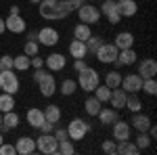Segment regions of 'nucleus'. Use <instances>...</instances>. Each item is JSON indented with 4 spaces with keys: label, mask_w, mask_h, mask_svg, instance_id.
Returning a JSON list of instances; mask_svg holds the SVG:
<instances>
[{
    "label": "nucleus",
    "mask_w": 157,
    "mask_h": 155,
    "mask_svg": "<svg viewBox=\"0 0 157 155\" xmlns=\"http://www.w3.org/2000/svg\"><path fill=\"white\" fill-rule=\"evenodd\" d=\"M130 126L138 132H147L149 126H151V118H149V115H143L140 111H136L132 115V119H130Z\"/></svg>",
    "instance_id": "obj_20"
},
{
    "label": "nucleus",
    "mask_w": 157,
    "mask_h": 155,
    "mask_svg": "<svg viewBox=\"0 0 157 155\" xmlns=\"http://www.w3.org/2000/svg\"><path fill=\"white\" fill-rule=\"evenodd\" d=\"M94 96H97L101 103H107L109 96H111V88H107L105 84H98L97 88H94Z\"/></svg>",
    "instance_id": "obj_37"
},
{
    "label": "nucleus",
    "mask_w": 157,
    "mask_h": 155,
    "mask_svg": "<svg viewBox=\"0 0 157 155\" xmlns=\"http://www.w3.org/2000/svg\"><path fill=\"white\" fill-rule=\"evenodd\" d=\"M4 25H6V29L11 34H23L25 27H27V23H25V19L21 15H9L4 19Z\"/></svg>",
    "instance_id": "obj_12"
},
{
    "label": "nucleus",
    "mask_w": 157,
    "mask_h": 155,
    "mask_svg": "<svg viewBox=\"0 0 157 155\" xmlns=\"http://www.w3.org/2000/svg\"><path fill=\"white\" fill-rule=\"evenodd\" d=\"M78 19H80V23H98V19H101V11H98V6L94 4H82L80 9H78Z\"/></svg>",
    "instance_id": "obj_6"
},
{
    "label": "nucleus",
    "mask_w": 157,
    "mask_h": 155,
    "mask_svg": "<svg viewBox=\"0 0 157 155\" xmlns=\"http://www.w3.org/2000/svg\"><path fill=\"white\" fill-rule=\"evenodd\" d=\"M38 13L40 17L48 19V21H57V19H65L69 15V9L65 6V0H40L38 2Z\"/></svg>",
    "instance_id": "obj_1"
},
{
    "label": "nucleus",
    "mask_w": 157,
    "mask_h": 155,
    "mask_svg": "<svg viewBox=\"0 0 157 155\" xmlns=\"http://www.w3.org/2000/svg\"><path fill=\"white\" fill-rule=\"evenodd\" d=\"M82 4H84V0H65V6L69 9V13L78 11V9H80Z\"/></svg>",
    "instance_id": "obj_45"
},
{
    "label": "nucleus",
    "mask_w": 157,
    "mask_h": 155,
    "mask_svg": "<svg viewBox=\"0 0 157 155\" xmlns=\"http://www.w3.org/2000/svg\"><path fill=\"white\" fill-rule=\"evenodd\" d=\"M0 88L9 95H17L19 92V78L13 69H6V72H0Z\"/></svg>",
    "instance_id": "obj_3"
},
{
    "label": "nucleus",
    "mask_w": 157,
    "mask_h": 155,
    "mask_svg": "<svg viewBox=\"0 0 157 155\" xmlns=\"http://www.w3.org/2000/svg\"><path fill=\"white\" fill-rule=\"evenodd\" d=\"M38 86H40V95L46 96V99H50V96L57 92V82H55V76H52V73H46V76L38 82Z\"/></svg>",
    "instance_id": "obj_13"
},
{
    "label": "nucleus",
    "mask_w": 157,
    "mask_h": 155,
    "mask_svg": "<svg viewBox=\"0 0 157 155\" xmlns=\"http://www.w3.org/2000/svg\"><path fill=\"white\" fill-rule=\"evenodd\" d=\"M44 76H46V72H44V69L40 67V69H36V72H34V80H36V82H40V80L44 78Z\"/></svg>",
    "instance_id": "obj_49"
},
{
    "label": "nucleus",
    "mask_w": 157,
    "mask_h": 155,
    "mask_svg": "<svg viewBox=\"0 0 157 155\" xmlns=\"http://www.w3.org/2000/svg\"><path fill=\"white\" fill-rule=\"evenodd\" d=\"M57 153H61V155H73L75 153V147H73L71 138L59 141V145H57Z\"/></svg>",
    "instance_id": "obj_32"
},
{
    "label": "nucleus",
    "mask_w": 157,
    "mask_h": 155,
    "mask_svg": "<svg viewBox=\"0 0 157 155\" xmlns=\"http://www.w3.org/2000/svg\"><path fill=\"white\" fill-rule=\"evenodd\" d=\"M55 134V138L57 141H65V138H69V134H67V128H59V130H52Z\"/></svg>",
    "instance_id": "obj_46"
},
{
    "label": "nucleus",
    "mask_w": 157,
    "mask_h": 155,
    "mask_svg": "<svg viewBox=\"0 0 157 155\" xmlns=\"http://www.w3.org/2000/svg\"><path fill=\"white\" fill-rule=\"evenodd\" d=\"M136 50L134 48H124V50H120L117 52V63L120 65H132V63H136Z\"/></svg>",
    "instance_id": "obj_24"
},
{
    "label": "nucleus",
    "mask_w": 157,
    "mask_h": 155,
    "mask_svg": "<svg viewBox=\"0 0 157 155\" xmlns=\"http://www.w3.org/2000/svg\"><path fill=\"white\" fill-rule=\"evenodd\" d=\"M23 52L27 55V57H34V55H38L40 52V44H38L36 40H27L23 46Z\"/></svg>",
    "instance_id": "obj_40"
},
{
    "label": "nucleus",
    "mask_w": 157,
    "mask_h": 155,
    "mask_svg": "<svg viewBox=\"0 0 157 155\" xmlns=\"http://www.w3.org/2000/svg\"><path fill=\"white\" fill-rule=\"evenodd\" d=\"M90 36H92V29H90V25H88V23H78L75 27H73V38H75V40L86 42Z\"/></svg>",
    "instance_id": "obj_28"
},
{
    "label": "nucleus",
    "mask_w": 157,
    "mask_h": 155,
    "mask_svg": "<svg viewBox=\"0 0 157 155\" xmlns=\"http://www.w3.org/2000/svg\"><path fill=\"white\" fill-rule=\"evenodd\" d=\"M157 73V61L155 59H143L138 63V76L145 80V78H155Z\"/></svg>",
    "instance_id": "obj_17"
},
{
    "label": "nucleus",
    "mask_w": 157,
    "mask_h": 155,
    "mask_svg": "<svg viewBox=\"0 0 157 155\" xmlns=\"http://www.w3.org/2000/svg\"><path fill=\"white\" fill-rule=\"evenodd\" d=\"M101 44H103V38L101 36H90L86 40V50H88V52H97Z\"/></svg>",
    "instance_id": "obj_38"
},
{
    "label": "nucleus",
    "mask_w": 157,
    "mask_h": 155,
    "mask_svg": "<svg viewBox=\"0 0 157 155\" xmlns=\"http://www.w3.org/2000/svg\"><path fill=\"white\" fill-rule=\"evenodd\" d=\"M75 90H78V82L75 80H69V78L63 80V84H61V95L63 96H71Z\"/></svg>",
    "instance_id": "obj_34"
},
{
    "label": "nucleus",
    "mask_w": 157,
    "mask_h": 155,
    "mask_svg": "<svg viewBox=\"0 0 157 155\" xmlns=\"http://www.w3.org/2000/svg\"><path fill=\"white\" fill-rule=\"evenodd\" d=\"M117 52H120V48L115 46L113 42H103L94 55H97V59L101 63H115L117 61Z\"/></svg>",
    "instance_id": "obj_7"
},
{
    "label": "nucleus",
    "mask_w": 157,
    "mask_h": 155,
    "mask_svg": "<svg viewBox=\"0 0 157 155\" xmlns=\"http://www.w3.org/2000/svg\"><path fill=\"white\" fill-rule=\"evenodd\" d=\"M15 149H17L19 155H32L36 151V141H34L32 136H21V138H17Z\"/></svg>",
    "instance_id": "obj_16"
},
{
    "label": "nucleus",
    "mask_w": 157,
    "mask_h": 155,
    "mask_svg": "<svg viewBox=\"0 0 157 155\" xmlns=\"http://www.w3.org/2000/svg\"><path fill=\"white\" fill-rule=\"evenodd\" d=\"M57 145H59V141L55 138L52 132L40 134V138L36 141V151H40V153H44V155H55L57 153Z\"/></svg>",
    "instance_id": "obj_4"
},
{
    "label": "nucleus",
    "mask_w": 157,
    "mask_h": 155,
    "mask_svg": "<svg viewBox=\"0 0 157 155\" xmlns=\"http://www.w3.org/2000/svg\"><path fill=\"white\" fill-rule=\"evenodd\" d=\"M126 107L130 109L132 113H136V111H140V107H143V103H140V99L136 96V92H130V96L126 99Z\"/></svg>",
    "instance_id": "obj_36"
},
{
    "label": "nucleus",
    "mask_w": 157,
    "mask_h": 155,
    "mask_svg": "<svg viewBox=\"0 0 157 155\" xmlns=\"http://www.w3.org/2000/svg\"><path fill=\"white\" fill-rule=\"evenodd\" d=\"M44 119L50 122V124H57L61 119V109L59 105H48V107H44Z\"/></svg>",
    "instance_id": "obj_29"
},
{
    "label": "nucleus",
    "mask_w": 157,
    "mask_h": 155,
    "mask_svg": "<svg viewBox=\"0 0 157 155\" xmlns=\"http://www.w3.org/2000/svg\"><path fill=\"white\" fill-rule=\"evenodd\" d=\"M101 107H103V103H101V101H98L94 95L88 96V99L84 101V109H86V113H88V115H92V118H94V115H98Z\"/></svg>",
    "instance_id": "obj_26"
},
{
    "label": "nucleus",
    "mask_w": 157,
    "mask_h": 155,
    "mask_svg": "<svg viewBox=\"0 0 157 155\" xmlns=\"http://www.w3.org/2000/svg\"><path fill=\"white\" fill-rule=\"evenodd\" d=\"M140 86H143V78L138 73H128L126 78H121L120 88H124L126 92H140Z\"/></svg>",
    "instance_id": "obj_11"
},
{
    "label": "nucleus",
    "mask_w": 157,
    "mask_h": 155,
    "mask_svg": "<svg viewBox=\"0 0 157 155\" xmlns=\"http://www.w3.org/2000/svg\"><path fill=\"white\" fill-rule=\"evenodd\" d=\"M98 11H101V15L107 17V21L111 25H115V23H120V21H121L120 13H117V9H115V0H105V2L98 6Z\"/></svg>",
    "instance_id": "obj_9"
},
{
    "label": "nucleus",
    "mask_w": 157,
    "mask_h": 155,
    "mask_svg": "<svg viewBox=\"0 0 157 155\" xmlns=\"http://www.w3.org/2000/svg\"><path fill=\"white\" fill-rule=\"evenodd\" d=\"M140 90H145L149 96H155L157 95V82H155V78H145V80H143V86H140Z\"/></svg>",
    "instance_id": "obj_35"
},
{
    "label": "nucleus",
    "mask_w": 157,
    "mask_h": 155,
    "mask_svg": "<svg viewBox=\"0 0 157 155\" xmlns=\"http://www.w3.org/2000/svg\"><path fill=\"white\" fill-rule=\"evenodd\" d=\"M101 149H103L105 153L113 155L115 151H117V145H115V141H103V145H101Z\"/></svg>",
    "instance_id": "obj_42"
},
{
    "label": "nucleus",
    "mask_w": 157,
    "mask_h": 155,
    "mask_svg": "<svg viewBox=\"0 0 157 155\" xmlns=\"http://www.w3.org/2000/svg\"><path fill=\"white\" fill-rule=\"evenodd\" d=\"M4 29H6V25H4V19H0V34H4Z\"/></svg>",
    "instance_id": "obj_52"
},
{
    "label": "nucleus",
    "mask_w": 157,
    "mask_h": 155,
    "mask_svg": "<svg viewBox=\"0 0 157 155\" xmlns=\"http://www.w3.org/2000/svg\"><path fill=\"white\" fill-rule=\"evenodd\" d=\"M19 13H21V9H19L17 4H13V6H11V11H9V15H19Z\"/></svg>",
    "instance_id": "obj_50"
},
{
    "label": "nucleus",
    "mask_w": 157,
    "mask_h": 155,
    "mask_svg": "<svg viewBox=\"0 0 157 155\" xmlns=\"http://www.w3.org/2000/svg\"><path fill=\"white\" fill-rule=\"evenodd\" d=\"M69 55H71L73 59H86V55H88V50H86V42L73 38L71 42H69Z\"/></svg>",
    "instance_id": "obj_22"
},
{
    "label": "nucleus",
    "mask_w": 157,
    "mask_h": 155,
    "mask_svg": "<svg viewBox=\"0 0 157 155\" xmlns=\"http://www.w3.org/2000/svg\"><path fill=\"white\" fill-rule=\"evenodd\" d=\"M19 126V115L15 113V111H4V115H2V124H0V130L2 132H11L15 130Z\"/></svg>",
    "instance_id": "obj_19"
},
{
    "label": "nucleus",
    "mask_w": 157,
    "mask_h": 155,
    "mask_svg": "<svg viewBox=\"0 0 157 155\" xmlns=\"http://www.w3.org/2000/svg\"><path fill=\"white\" fill-rule=\"evenodd\" d=\"M38 128L42 130V134H48V132L55 130V124H50V122H46V119H44V122H42V124H40Z\"/></svg>",
    "instance_id": "obj_47"
},
{
    "label": "nucleus",
    "mask_w": 157,
    "mask_h": 155,
    "mask_svg": "<svg viewBox=\"0 0 157 155\" xmlns=\"http://www.w3.org/2000/svg\"><path fill=\"white\" fill-rule=\"evenodd\" d=\"M0 124H2V115H0Z\"/></svg>",
    "instance_id": "obj_55"
},
{
    "label": "nucleus",
    "mask_w": 157,
    "mask_h": 155,
    "mask_svg": "<svg viewBox=\"0 0 157 155\" xmlns=\"http://www.w3.org/2000/svg\"><path fill=\"white\" fill-rule=\"evenodd\" d=\"M98 84H101V76H98L97 69H92V67L86 65L82 72H78V86L84 92H94V88H97Z\"/></svg>",
    "instance_id": "obj_2"
},
{
    "label": "nucleus",
    "mask_w": 157,
    "mask_h": 155,
    "mask_svg": "<svg viewBox=\"0 0 157 155\" xmlns=\"http://www.w3.org/2000/svg\"><path fill=\"white\" fill-rule=\"evenodd\" d=\"M130 134H132V126H130V122H121L120 118L113 122V141H128L130 138Z\"/></svg>",
    "instance_id": "obj_8"
},
{
    "label": "nucleus",
    "mask_w": 157,
    "mask_h": 155,
    "mask_svg": "<svg viewBox=\"0 0 157 155\" xmlns=\"http://www.w3.org/2000/svg\"><path fill=\"white\" fill-rule=\"evenodd\" d=\"M4 143V136H2V132H0V145Z\"/></svg>",
    "instance_id": "obj_53"
},
{
    "label": "nucleus",
    "mask_w": 157,
    "mask_h": 155,
    "mask_svg": "<svg viewBox=\"0 0 157 155\" xmlns=\"http://www.w3.org/2000/svg\"><path fill=\"white\" fill-rule=\"evenodd\" d=\"M88 130H90V124L84 122V119H80V118L71 119L69 126H67V134H69L71 141H82L86 134H88Z\"/></svg>",
    "instance_id": "obj_5"
},
{
    "label": "nucleus",
    "mask_w": 157,
    "mask_h": 155,
    "mask_svg": "<svg viewBox=\"0 0 157 155\" xmlns=\"http://www.w3.org/2000/svg\"><path fill=\"white\" fill-rule=\"evenodd\" d=\"M13 69H17V72H25V69H29V57L27 55H17V57H13Z\"/></svg>",
    "instance_id": "obj_30"
},
{
    "label": "nucleus",
    "mask_w": 157,
    "mask_h": 155,
    "mask_svg": "<svg viewBox=\"0 0 157 155\" xmlns=\"http://www.w3.org/2000/svg\"><path fill=\"white\" fill-rule=\"evenodd\" d=\"M113 44L120 48V50L132 48L134 46V34H130V32H120V34L115 36V40H113Z\"/></svg>",
    "instance_id": "obj_23"
},
{
    "label": "nucleus",
    "mask_w": 157,
    "mask_h": 155,
    "mask_svg": "<svg viewBox=\"0 0 157 155\" xmlns=\"http://www.w3.org/2000/svg\"><path fill=\"white\" fill-rule=\"evenodd\" d=\"M44 122V111L38 107H32L29 111H27V124L29 126H34V128H38L40 124Z\"/></svg>",
    "instance_id": "obj_27"
},
{
    "label": "nucleus",
    "mask_w": 157,
    "mask_h": 155,
    "mask_svg": "<svg viewBox=\"0 0 157 155\" xmlns=\"http://www.w3.org/2000/svg\"><path fill=\"white\" fill-rule=\"evenodd\" d=\"M44 65L48 67V72H61V69H65V65H67V57H63L61 52H52V55L46 57Z\"/></svg>",
    "instance_id": "obj_15"
},
{
    "label": "nucleus",
    "mask_w": 157,
    "mask_h": 155,
    "mask_svg": "<svg viewBox=\"0 0 157 155\" xmlns=\"http://www.w3.org/2000/svg\"><path fill=\"white\" fill-rule=\"evenodd\" d=\"M136 147L140 149V151H145L151 147V136L147 134V132H138V138H136Z\"/></svg>",
    "instance_id": "obj_39"
},
{
    "label": "nucleus",
    "mask_w": 157,
    "mask_h": 155,
    "mask_svg": "<svg viewBox=\"0 0 157 155\" xmlns=\"http://www.w3.org/2000/svg\"><path fill=\"white\" fill-rule=\"evenodd\" d=\"M115 9L120 13V17H134L138 11L136 0H115Z\"/></svg>",
    "instance_id": "obj_14"
},
{
    "label": "nucleus",
    "mask_w": 157,
    "mask_h": 155,
    "mask_svg": "<svg viewBox=\"0 0 157 155\" xmlns=\"http://www.w3.org/2000/svg\"><path fill=\"white\" fill-rule=\"evenodd\" d=\"M57 42H59V32L55 27H42V29H38V44L55 46Z\"/></svg>",
    "instance_id": "obj_10"
},
{
    "label": "nucleus",
    "mask_w": 157,
    "mask_h": 155,
    "mask_svg": "<svg viewBox=\"0 0 157 155\" xmlns=\"http://www.w3.org/2000/svg\"><path fill=\"white\" fill-rule=\"evenodd\" d=\"M120 84H121V73L120 72H109L107 76H105V86H107V88L113 90V88H117Z\"/></svg>",
    "instance_id": "obj_33"
},
{
    "label": "nucleus",
    "mask_w": 157,
    "mask_h": 155,
    "mask_svg": "<svg viewBox=\"0 0 157 155\" xmlns=\"http://www.w3.org/2000/svg\"><path fill=\"white\" fill-rule=\"evenodd\" d=\"M13 107H15V95L2 92V95H0V113H4V111H11Z\"/></svg>",
    "instance_id": "obj_31"
},
{
    "label": "nucleus",
    "mask_w": 157,
    "mask_h": 155,
    "mask_svg": "<svg viewBox=\"0 0 157 155\" xmlns=\"http://www.w3.org/2000/svg\"><path fill=\"white\" fill-rule=\"evenodd\" d=\"M29 67H34V69H40V67H44V59H42V57H38V55L29 57Z\"/></svg>",
    "instance_id": "obj_44"
},
{
    "label": "nucleus",
    "mask_w": 157,
    "mask_h": 155,
    "mask_svg": "<svg viewBox=\"0 0 157 155\" xmlns=\"http://www.w3.org/2000/svg\"><path fill=\"white\" fill-rule=\"evenodd\" d=\"M115 153H121V155H138V153H140V149L136 147V143H132V141L128 138V141H120Z\"/></svg>",
    "instance_id": "obj_25"
},
{
    "label": "nucleus",
    "mask_w": 157,
    "mask_h": 155,
    "mask_svg": "<svg viewBox=\"0 0 157 155\" xmlns=\"http://www.w3.org/2000/svg\"><path fill=\"white\" fill-rule=\"evenodd\" d=\"M84 67H86V61L84 59H75V61H73V69H75V72H82Z\"/></svg>",
    "instance_id": "obj_48"
},
{
    "label": "nucleus",
    "mask_w": 157,
    "mask_h": 155,
    "mask_svg": "<svg viewBox=\"0 0 157 155\" xmlns=\"http://www.w3.org/2000/svg\"><path fill=\"white\" fill-rule=\"evenodd\" d=\"M126 99H128V92L124 90V88H113L111 90V96H109V101H111V107L113 109H126Z\"/></svg>",
    "instance_id": "obj_18"
},
{
    "label": "nucleus",
    "mask_w": 157,
    "mask_h": 155,
    "mask_svg": "<svg viewBox=\"0 0 157 155\" xmlns=\"http://www.w3.org/2000/svg\"><path fill=\"white\" fill-rule=\"evenodd\" d=\"M98 122L103 124V126H111L115 119L120 118L117 115V109H113V107H101V111H98Z\"/></svg>",
    "instance_id": "obj_21"
},
{
    "label": "nucleus",
    "mask_w": 157,
    "mask_h": 155,
    "mask_svg": "<svg viewBox=\"0 0 157 155\" xmlns=\"http://www.w3.org/2000/svg\"><path fill=\"white\" fill-rule=\"evenodd\" d=\"M27 40H36L38 42V32H29V34H27Z\"/></svg>",
    "instance_id": "obj_51"
},
{
    "label": "nucleus",
    "mask_w": 157,
    "mask_h": 155,
    "mask_svg": "<svg viewBox=\"0 0 157 155\" xmlns=\"http://www.w3.org/2000/svg\"><path fill=\"white\" fill-rule=\"evenodd\" d=\"M32 2H36V4H38V2H40V0H32Z\"/></svg>",
    "instance_id": "obj_54"
},
{
    "label": "nucleus",
    "mask_w": 157,
    "mask_h": 155,
    "mask_svg": "<svg viewBox=\"0 0 157 155\" xmlns=\"http://www.w3.org/2000/svg\"><path fill=\"white\" fill-rule=\"evenodd\" d=\"M15 153H17L15 145H11V143H2L0 145V155H15Z\"/></svg>",
    "instance_id": "obj_43"
},
{
    "label": "nucleus",
    "mask_w": 157,
    "mask_h": 155,
    "mask_svg": "<svg viewBox=\"0 0 157 155\" xmlns=\"http://www.w3.org/2000/svg\"><path fill=\"white\" fill-rule=\"evenodd\" d=\"M6 69H13V57L11 55H2L0 57V72H6Z\"/></svg>",
    "instance_id": "obj_41"
}]
</instances>
